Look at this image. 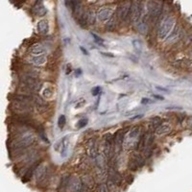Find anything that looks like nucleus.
<instances>
[{
  "label": "nucleus",
  "mask_w": 192,
  "mask_h": 192,
  "mask_svg": "<svg viewBox=\"0 0 192 192\" xmlns=\"http://www.w3.org/2000/svg\"><path fill=\"white\" fill-rule=\"evenodd\" d=\"M113 15V11L110 9V8H105L103 7L102 9L99 10L97 14V18L102 22H106V21H109Z\"/></svg>",
  "instance_id": "obj_11"
},
{
  "label": "nucleus",
  "mask_w": 192,
  "mask_h": 192,
  "mask_svg": "<svg viewBox=\"0 0 192 192\" xmlns=\"http://www.w3.org/2000/svg\"><path fill=\"white\" fill-rule=\"evenodd\" d=\"M115 26H116V21H115L114 18H110L108 21V23L106 24V28L108 31H113V30L115 29Z\"/></svg>",
  "instance_id": "obj_24"
},
{
  "label": "nucleus",
  "mask_w": 192,
  "mask_h": 192,
  "mask_svg": "<svg viewBox=\"0 0 192 192\" xmlns=\"http://www.w3.org/2000/svg\"><path fill=\"white\" fill-rule=\"evenodd\" d=\"M38 31L40 32V34H41V35H46L49 31L48 21L45 19L40 20V22L38 23Z\"/></svg>",
  "instance_id": "obj_15"
},
{
  "label": "nucleus",
  "mask_w": 192,
  "mask_h": 192,
  "mask_svg": "<svg viewBox=\"0 0 192 192\" xmlns=\"http://www.w3.org/2000/svg\"><path fill=\"white\" fill-rule=\"evenodd\" d=\"M179 33H180V30H179V27L178 26H176L175 27V29H174V31L172 32V34L170 35V37L168 38V40L169 41H172L174 38H176L177 37H178V35H179Z\"/></svg>",
  "instance_id": "obj_26"
},
{
  "label": "nucleus",
  "mask_w": 192,
  "mask_h": 192,
  "mask_svg": "<svg viewBox=\"0 0 192 192\" xmlns=\"http://www.w3.org/2000/svg\"><path fill=\"white\" fill-rule=\"evenodd\" d=\"M98 152V146H97V141L95 138H90L87 143V153L90 157H97Z\"/></svg>",
  "instance_id": "obj_10"
},
{
  "label": "nucleus",
  "mask_w": 192,
  "mask_h": 192,
  "mask_svg": "<svg viewBox=\"0 0 192 192\" xmlns=\"http://www.w3.org/2000/svg\"><path fill=\"white\" fill-rule=\"evenodd\" d=\"M174 24H175V18L173 16L165 18L163 21H161L159 31H157V36H159L160 40H164V38L172 32Z\"/></svg>",
  "instance_id": "obj_2"
},
{
  "label": "nucleus",
  "mask_w": 192,
  "mask_h": 192,
  "mask_svg": "<svg viewBox=\"0 0 192 192\" xmlns=\"http://www.w3.org/2000/svg\"><path fill=\"white\" fill-rule=\"evenodd\" d=\"M46 13L45 7L42 5L41 2H38L35 5V14L38 15L40 16H42Z\"/></svg>",
  "instance_id": "obj_21"
},
{
  "label": "nucleus",
  "mask_w": 192,
  "mask_h": 192,
  "mask_svg": "<svg viewBox=\"0 0 192 192\" xmlns=\"http://www.w3.org/2000/svg\"><path fill=\"white\" fill-rule=\"evenodd\" d=\"M139 132H140V128L139 127H135V128H133L131 131H130V133H129V138H131V139H135V138H136L138 136V135H139Z\"/></svg>",
  "instance_id": "obj_23"
},
{
  "label": "nucleus",
  "mask_w": 192,
  "mask_h": 192,
  "mask_svg": "<svg viewBox=\"0 0 192 192\" xmlns=\"http://www.w3.org/2000/svg\"><path fill=\"white\" fill-rule=\"evenodd\" d=\"M133 45H134V48L135 49V51H138V53H140L142 51V42L140 40H133Z\"/></svg>",
  "instance_id": "obj_25"
},
{
  "label": "nucleus",
  "mask_w": 192,
  "mask_h": 192,
  "mask_svg": "<svg viewBox=\"0 0 192 192\" xmlns=\"http://www.w3.org/2000/svg\"><path fill=\"white\" fill-rule=\"evenodd\" d=\"M149 102H150V101H149V99H147V98H143L142 101H141V103L142 104H146V103H149Z\"/></svg>",
  "instance_id": "obj_34"
},
{
  "label": "nucleus",
  "mask_w": 192,
  "mask_h": 192,
  "mask_svg": "<svg viewBox=\"0 0 192 192\" xmlns=\"http://www.w3.org/2000/svg\"><path fill=\"white\" fill-rule=\"evenodd\" d=\"M37 164L35 163V164H33L31 167H30L29 169H28V171L25 173V175H24V178H23V182H29L30 180H31V178L33 177V175H34V172H35V169L37 168Z\"/></svg>",
  "instance_id": "obj_20"
},
{
  "label": "nucleus",
  "mask_w": 192,
  "mask_h": 192,
  "mask_svg": "<svg viewBox=\"0 0 192 192\" xmlns=\"http://www.w3.org/2000/svg\"><path fill=\"white\" fill-rule=\"evenodd\" d=\"M76 72H77V76H79L81 73H82V72H81V70H80V69H78V70H77Z\"/></svg>",
  "instance_id": "obj_37"
},
{
  "label": "nucleus",
  "mask_w": 192,
  "mask_h": 192,
  "mask_svg": "<svg viewBox=\"0 0 192 192\" xmlns=\"http://www.w3.org/2000/svg\"><path fill=\"white\" fill-rule=\"evenodd\" d=\"M88 118H83V119H81V120H79L78 121V123H77V128L78 129H81V128H84L85 126H87L88 125Z\"/></svg>",
  "instance_id": "obj_27"
},
{
  "label": "nucleus",
  "mask_w": 192,
  "mask_h": 192,
  "mask_svg": "<svg viewBox=\"0 0 192 192\" xmlns=\"http://www.w3.org/2000/svg\"><path fill=\"white\" fill-rule=\"evenodd\" d=\"M36 140V138L33 135H28V134H23L21 135L19 138H15L12 143V147L15 151H21L24 150L31 145L34 144Z\"/></svg>",
  "instance_id": "obj_1"
},
{
  "label": "nucleus",
  "mask_w": 192,
  "mask_h": 192,
  "mask_svg": "<svg viewBox=\"0 0 192 192\" xmlns=\"http://www.w3.org/2000/svg\"><path fill=\"white\" fill-rule=\"evenodd\" d=\"M190 56H191V57H192V50H191V51H190Z\"/></svg>",
  "instance_id": "obj_38"
},
{
  "label": "nucleus",
  "mask_w": 192,
  "mask_h": 192,
  "mask_svg": "<svg viewBox=\"0 0 192 192\" xmlns=\"http://www.w3.org/2000/svg\"><path fill=\"white\" fill-rule=\"evenodd\" d=\"M50 91H51L50 89L46 88L45 90H44V92H43V95H44L45 97H50V96H51V93H48V92H50Z\"/></svg>",
  "instance_id": "obj_32"
},
{
  "label": "nucleus",
  "mask_w": 192,
  "mask_h": 192,
  "mask_svg": "<svg viewBox=\"0 0 192 192\" xmlns=\"http://www.w3.org/2000/svg\"><path fill=\"white\" fill-rule=\"evenodd\" d=\"M151 128L154 130H157V128L161 125V119L160 117H153L150 120Z\"/></svg>",
  "instance_id": "obj_22"
},
{
  "label": "nucleus",
  "mask_w": 192,
  "mask_h": 192,
  "mask_svg": "<svg viewBox=\"0 0 192 192\" xmlns=\"http://www.w3.org/2000/svg\"><path fill=\"white\" fill-rule=\"evenodd\" d=\"M29 63L34 65H42L46 63V58L43 56H33L29 59Z\"/></svg>",
  "instance_id": "obj_17"
},
{
  "label": "nucleus",
  "mask_w": 192,
  "mask_h": 192,
  "mask_svg": "<svg viewBox=\"0 0 192 192\" xmlns=\"http://www.w3.org/2000/svg\"><path fill=\"white\" fill-rule=\"evenodd\" d=\"M65 122H66V119L65 115H61L58 119V126L60 128H63V126L65 125Z\"/></svg>",
  "instance_id": "obj_29"
},
{
  "label": "nucleus",
  "mask_w": 192,
  "mask_h": 192,
  "mask_svg": "<svg viewBox=\"0 0 192 192\" xmlns=\"http://www.w3.org/2000/svg\"><path fill=\"white\" fill-rule=\"evenodd\" d=\"M147 9H148L149 15L151 16H154V18H157V16L160 15L161 11H163V7L157 2H149Z\"/></svg>",
  "instance_id": "obj_9"
},
{
  "label": "nucleus",
  "mask_w": 192,
  "mask_h": 192,
  "mask_svg": "<svg viewBox=\"0 0 192 192\" xmlns=\"http://www.w3.org/2000/svg\"><path fill=\"white\" fill-rule=\"evenodd\" d=\"M124 135H125L124 130H118L116 133L113 135L114 154H118V152L121 150V146L123 144V141H124Z\"/></svg>",
  "instance_id": "obj_5"
},
{
  "label": "nucleus",
  "mask_w": 192,
  "mask_h": 192,
  "mask_svg": "<svg viewBox=\"0 0 192 192\" xmlns=\"http://www.w3.org/2000/svg\"><path fill=\"white\" fill-rule=\"evenodd\" d=\"M29 53L33 55V56H43V54L46 53V50L45 48L42 46L41 44L40 43H35V44H33L32 46H30V48H29Z\"/></svg>",
  "instance_id": "obj_12"
},
{
  "label": "nucleus",
  "mask_w": 192,
  "mask_h": 192,
  "mask_svg": "<svg viewBox=\"0 0 192 192\" xmlns=\"http://www.w3.org/2000/svg\"><path fill=\"white\" fill-rule=\"evenodd\" d=\"M142 8L140 2H133L131 3V10H130V20L132 23L138 24L141 18Z\"/></svg>",
  "instance_id": "obj_4"
},
{
  "label": "nucleus",
  "mask_w": 192,
  "mask_h": 192,
  "mask_svg": "<svg viewBox=\"0 0 192 192\" xmlns=\"http://www.w3.org/2000/svg\"><path fill=\"white\" fill-rule=\"evenodd\" d=\"M170 131H171V126L168 124H164L157 127L156 130V133L157 135H165V134H168Z\"/></svg>",
  "instance_id": "obj_19"
},
{
  "label": "nucleus",
  "mask_w": 192,
  "mask_h": 192,
  "mask_svg": "<svg viewBox=\"0 0 192 192\" xmlns=\"http://www.w3.org/2000/svg\"><path fill=\"white\" fill-rule=\"evenodd\" d=\"M81 182H82V185L87 186L88 188H92L94 186V180L92 179V177L88 176V175H85L82 178H81Z\"/></svg>",
  "instance_id": "obj_16"
},
{
  "label": "nucleus",
  "mask_w": 192,
  "mask_h": 192,
  "mask_svg": "<svg viewBox=\"0 0 192 192\" xmlns=\"http://www.w3.org/2000/svg\"><path fill=\"white\" fill-rule=\"evenodd\" d=\"M80 49H81V50H82V51H83V52L85 53V55H88V51H87L86 49H85L84 47H82V46H81V47H80Z\"/></svg>",
  "instance_id": "obj_36"
},
{
  "label": "nucleus",
  "mask_w": 192,
  "mask_h": 192,
  "mask_svg": "<svg viewBox=\"0 0 192 192\" xmlns=\"http://www.w3.org/2000/svg\"><path fill=\"white\" fill-rule=\"evenodd\" d=\"M69 182L70 177L68 175H63L59 185V192H66V189L69 186Z\"/></svg>",
  "instance_id": "obj_14"
},
{
  "label": "nucleus",
  "mask_w": 192,
  "mask_h": 192,
  "mask_svg": "<svg viewBox=\"0 0 192 192\" xmlns=\"http://www.w3.org/2000/svg\"><path fill=\"white\" fill-rule=\"evenodd\" d=\"M187 123H188V127L189 128H192V116H190L188 118V120H187Z\"/></svg>",
  "instance_id": "obj_33"
},
{
  "label": "nucleus",
  "mask_w": 192,
  "mask_h": 192,
  "mask_svg": "<svg viewBox=\"0 0 192 192\" xmlns=\"http://www.w3.org/2000/svg\"><path fill=\"white\" fill-rule=\"evenodd\" d=\"M34 176L38 182H43L45 179H47V168H46V166H44L43 164L38 165L35 169V172H34Z\"/></svg>",
  "instance_id": "obj_8"
},
{
  "label": "nucleus",
  "mask_w": 192,
  "mask_h": 192,
  "mask_svg": "<svg viewBox=\"0 0 192 192\" xmlns=\"http://www.w3.org/2000/svg\"><path fill=\"white\" fill-rule=\"evenodd\" d=\"M144 164V159L141 155L139 154H133V156L131 157V160L129 161V168L132 171H135L139 167Z\"/></svg>",
  "instance_id": "obj_7"
},
{
  "label": "nucleus",
  "mask_w": 192,
  "mask_h": 192,
  "mask_svg": "<svg viewBox=\"0 0 192 192\" xmlns=\"http://www.w3.org/2000/svg\"><path fill=\"white\" fill-rule=\"evenodd\" d=\"M154 97L157 98V99H160V100H163V97L160 96V95H154Z\"/></svg>",
  "instance_id": "obj_35"
},
{
  "label": "nucleus",
  "mask_w": 192,
  "mask_h": 192,
  "mask_svg": "<svg viewBox=\"0 0 192 192\" xmlns=\"http://www.w3.org/2000/svg\"><path fill=\"white\" fill-rule=\"evenodd\" d=\"M130 10H131V3L121 4L120 6H118L117 11H116L117 18L123 21L130 18Z\"/></svg>",
  "instance_id": "obj_6"
},
{
  "label": "nucleus",
  "mask_w": 192,
  "mask_h": 192,
  "mask_svg": "<svg viewBox=\"0 0 192 192\" xmlns=\"http://www.w3.org/2000/svg\"><path fill=\"white\" fill-rule=\"evenodd\" d=\"M100 91H101V88L99 87H95V88H93L91 89V93H92L93 96H96L97 94H99Z\"/></svg>",
  "instance_id": "obj_31"
},
{
  "label": "nucleus",
  "mask_w": 192,
  "mask_h": 192,
  "mask_svg": "<svg viewBox=\"0 0 192 192\" xmlns=\"http://www.w3.org/2000/svg\"><path fill=\"white\" fill-rule=\"evenodd\" d=\"M81 188H82V182H81V179L70 178L69 186H68L69 191L70 192H80Z\"/></svg>",
  "instance_id": "obj_13"
},
{
  "label": "nucleus",
  "mask_w": 192,
  "mask_h": 192,
  "mask_svg": "<svg viewBox=\"0 0 192 192\" xmlns=\"http://www.w3.org/2000/svg\"><path fill=\"white\" fill-rule=\"evenodd\" d=\"M12 110H14L15 115H21V116H29V114L33 112V107L30 103L13 100Z\"/></svg>",
  "instance_id": "obj_3"
},
{
  "label": "nucleus",
  "mask_w": 192,
  "mask_h": 192,
  "mask_svg": "<svg viewBox=\"0 0 192 192\" xmlns=\"http://www.w3.org/2000/svg\"><path fill=\"white\" fill-rule=\"evenodd\" d=\"M97 191L98 192H110L108 186H107L106 183H100L97 187Z\"/></svg>",
  "instance_id": "obj_28"
},
{
  "label": "nucleus",
  "mask_w": 192,
  "mask_h": 192,
  "mask_svg": "<svg viewBox=\"0 0 192 192\" xmlns=\"http://www.w3.org/2000/svg\"><path fill=\"white\" fill-rule=\"evenodd\" d=\"M85 15H86V19H87V23L88 24H94L95 22V19H96V15L95 13L89 10V11H86L85 12Z\"/></svg>",
  "instance_id": "obj_18"
},
{
  "label": "nucleus",
  "mask_w": 192,
  "mask_h": 192,
  "mask_svg": "<svg viewBox=\"0 0 192 192\" xmlns=\"http://www.w3.org/2000/svg\"><path fill=\"white\" fill-rule=\"evenodd\" d=\"M91 36H92L93 38H94V40H95V41L97 42V43H98V44H101V45H102V44H103L104 40H102V38H100L99 36H97V35H95V34H93V33H91Z\"/></svg>",
  "instance_id": "obj_30"
}]
</instances>
